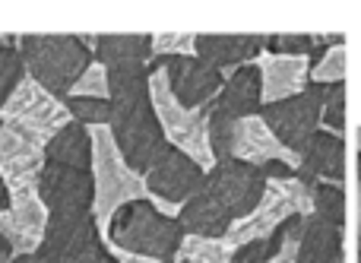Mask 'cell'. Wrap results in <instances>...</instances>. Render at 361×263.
<instances>
[{
  "mask_svg": "<svg viewBox=\"0 0 361 263\" xmlns=\"http://www.w3.org/2000/svg\"><path fill=\"white\" fill-rule=\"evenodd\" d=\"M149 63H114L108 67V89H111V130L124 162L140 175H149L156 162L171 149L162 124L156 118L149 95Z\"/></svg>",
  "mask_w": 361,
  "mask_h": 263,
  "instance_id": "1",
  "label": "cell"
},
{
  "mask_svg": "<svg viewBox=\"0 0 361 263\" xmlns=\"http://www.w3.org/2000/svg\"><path fill=\"white\" fill-rule=\"evenodd\" d=\"M102 235L118 251L140 254V257H152L162 263H175L180 245H184L180 222L159 213L149 200H137L121 207Z\"/></svg>",
  "mask_w": 361,
  "mask_h": 263,
  "instance_id": "2",
  "label": "cell"
},
{
  "mask_svg": "<svg viewBox=\"0 0 361 263\" xmlns=\"http://www.w3.org/2000/svg\"><path fill=\"white\" fill-rule=\"evenodd\" d=\"M16 51L25 63V73L61 102L73 92L80 76L95 61L80 35H19Z\"/></svg>",
  "mask_w": 361,
  "mask_h": 263,
  "instance_id": "3",
  "label": "cell"
},
{
  "mask_svg": "<svg viewBox=\"0 0 361 263\" xmlns=\"http://www.w3.org/2000/svg\"><path fill=\"white\" fill-rule=\"evenodd\" d=\"M149 70H152V76H149L152 108H156V118L162 124L169 143L175 149L187 152L203 171H209L216 165V156H212V146H209V114H206V108L193 111V108H184L175 99L162 57H156L149 63Z\"/></svg>",
  "mask_w": 361,
  "mask_h": 263,
  "instance_id": "4",
  "label": "cell"
},
{
  "mask_svg": "<svg viewBox=\"0 0 361 263\" xmlns=\"http://www.w3.org/2000/svg\"><path fill=\"white\" fill-rule=\"evenodd\" d=\"M92 130V178H95V219L102 232L108 228L111 216L121 207L137 200H149V188L140 171L124 162L118 143L108 127H89Z\"/></svg>",
  "mask_w": 361,
  "mask_h": 263,
  "instance_id": "5",
  "label": "cell"
},
{
  "mask_svg": "<svg viewBox=\"0 0 361 263\" xmlns=\"http://www.w3.org/2000/svg\"><path fill=\"white\" fill-rule=\"evenodd\" d=\"M0 124L25 133L35 143L48 146L63 127L73 124V118H70L67 105L57 95L42 89L32 76H25L16 92L10 95V102L4 105V111H0Z\"/></svg>",
  "mask_w": 361,
  "mask_h": 263,
  "instance_id": "6",
  "label": "cell"
},
{
  "mask_svg": "<svg viewBox=\"0 0 361 263\" xmlns=\"http://www.w3.org/2000/svg\"><path fill=\"white\" fill-rule=\"evenodd\" d=\"M105 245L95 213H51L42 247V263H82L95 247Z\"/></svg>",
  "mask_w": 361,
  "mask_h": 263,
  "instance_id": "7",
  "label": "cell"
},
{
  "mask_svg": "<svg viewBox=\"0 0 361 263\" xmlns=\"http://www.w3.org/2000/svg\"><path fill=\"white\" fill-rule=\"evenodd\" d=\"M330 86H307L301 95L286 99L279 105H263L260 118L267 121V127L288 146L292 152H301V146L320 130L324 121V102Z\"/></svg>",
  "mask_w": 361,
  "mask_h": 263,
  "instance_id": "8",
  "label": "cell"
},
{
  "mask_svg": "<svg viewBox=\"0 0 361 263\" xmlns=\"http://www.w3.org/2000/svg\"><path fill=\"white\" fill-rule=\"evenodd\" d=\"M206 190L231 213V219H244L257 209V203L267 194V175L257 165L241 162V159H228V162H216L206 171Z\"/></svg>",
  "mask_w": 361,
  "mask_h": 263,
  "instance_id": "9",
  "label": "cell"
},
{
  "mask_svg": "<svg viewBox=\"0 0 361 263\" xmlns=\"http://www.w3.org/2000/svg\"><path fill=\"white\" fill-rule=\"evenodd\" d=\"M38 197L51 213H92L95 209V178L70 165L48 162L38 181Z\"/></svg>",
  "mask_w": 361,
  "mask_h": 263,
  "instance_id": "10",
  "label": "cell"
},
{
  "mask_svg": "<svg viewBox=\"0 0 361 263\" xmlns=\"http://www.w3.org/2000/svg\"><path fill=\"white\" fill-rule=\"evenodd\" d=\"M48 165L44 146L32 137L0 124V178L6 181L10 194L16 190H38L42 171Z\"/></svg>",
  "mask_w": 361,
  "mask_h": 263,
  "instance_id": "11",
  "label": "cell"
},
{
  "mask_svg": "<svg viewBox=\"0 0 361 263\" xmlns=\"http://www.w3.org/2000/svg\"><path fill=\"white\" fill-rule=\"evenodd\" d=\"M48 219L51 209L44 207L38 190H16V194H10V209L0 213V232L13 245L16 257L19 254H38Z\"/></svg>",
  "mask_w": 361,
  "mask_h": 263,
  "instance_id": "12",
  "label": "cell"
},
{
  "mask_svg": "<svg viewBox=\"0 0 361 263\" xmlns=\"http://www.w3.org/2000/svg\"><path fill=\"white\" fill-rule=\"evenodd\" d=\"M146 188H149V197L184 207L187 200H193L197 194L206 190V171L187 152L171 146L162 156V162H156V169L146 175Z\"/></svg>",
  "mask_w": 361,
  "mask_h": 263,
  "instance_id": "13",
  "label": "cell"
},
{
  "mask_svg": "<svg viewBox=\"0 0 361 263\" xmlns=\"http://www.w3.org/2000/svg\"><path fill=\"white\" fill-rule=\"evenodd\" d=\"M165 73H169L171 92L184 108H209L219 99V92L225 89L228 76L212 70L209 63H203L197 54L193 57H162Z\"/></svg>",
  "mask_w": 361,
  "mask_h": 263,
  "instance_id": "14",
  "label": "cell"
},
{
  "mask_svg": "<svg viewBox=\"0 0 361 263\" xmlns=\"http://www.w3.org/2000/svg\"><path fill=\"white\" fill-rule=\"evenodd\" d=\"M292 216H298L295 203L288 200V197L282 194V190L276 188L273 181H267V194H263V200L257 203V209L250 216H244V219L231 222V228L225 232L222 241L238 251V247L250 245V241L269 238V235H273L279 226H286Z\"/></svg>",
  "mask_w": 361,
  "mask_h": 263,
  "instance_id": "15",
  "label": "cell"
},
{
  "mask_svg": "<svg viewBox=\"0 0 361 263\" xmlns=\"http://www.w3.org/2000/svg\"><path fill=\"white\" fill-rule=\"evenodd\" d=\"M257 70L263 80V105H279L311 86L307 82L311 80V57H286L263 51L257 57Z\"/></svg>",
  "mask_w": 361,
  "mask_h": 263,
  "instance_id": "16",
  "label": "cell"
},
{
  "mask_svg": "<svg viewBox=\"0 0 361 263\" xmlns=\"http://www.w3.org/2000/svg\"><path fill=\"white\" fill-rule=\"evenodd\" d=\"M301 169L298 178L307 188H317L320 181L326 184H345V137H333L326 130H317L305 146H301Z\"/></svg>",
  "mask_w": 361,
  "mask_h": 263,
  "instance_id": "17",
  "label": "cell"
},
{
  "mask_svg": "<svg viewBox=\"0 0 361 263\" xmlns=\"http://www.w3.org/2000/svg\"><path fill=\"white\" fill-rule=\"evenodd\" d=\"M235 159L257 165V169H263V165H269V162H286V165H292L295 171L301 169V156L298 152H292L273 130H269L267 121H263L260 114L238 121Z\"/></svg>",
  "mask_w": 361,
  "mask_h": 263,
  "instance_id": "18",
  "label": "cell"
},
{
  "mask_svg": "<svg viewBox=\"0 0 361 263\" xmlns=\"http://www.w3.org/2000/svg\"><path fill=\"white\" fill-rule=\"evenodd\" d=\"M267 35H197V57L219 73H235L238 67L257 63Z\"/></svg>",
  "mask_w": 361,
  "mask_h": 263,
  "instance_id": "19",
  "label": "cell"
},
{
  "mask_svg": "<svg viewBox=\"0 0 361 263\" xmlns=\"http://www.w3.org/2000/svg\"><path fill=\"white\" fill-rule=\"evenodd\" d=\"M263 108V80L257 63H247V67H238L235 73H228L225 80V89L219 92V99L209 105V111L228 114L235 121L254 118Z\"/></svg>",
  "mask_w": 361,
  "mask_h": 263,
  "instance_id": "20",
  "label": "cell"
},
{
  "mask_svg": "<svg viewBox=\"0 0 361 263\" xmlns=\"http://www.w3.org/2000/svg\"><path fill=\"white\" fill-rule=\"evenodd\" d=\"M343 228L317 213L305 216L298 241V263H343Z\"/></svg>",
  "mask_w": 361,
  "mask_h": 263,
  "instance_id": "21",
  "label": "cell"
},
{
  "mask_svg": "<svg viewBox=\"0 0 361 263\" xmlns=\"http://www.w3.org/2000/svg\"><path fill=\"white\" fill-rule=\"evenodd\" d=\"M178 222H180V228H184V235H197V238H225V232L231 228L235 219H231V213L209 194V190H203V194H197L193 200H187L184 207H180Z\"/></svg>",
  "mask_w": 361,
  "mask_h": 263,
  "instance_id": "22",
  "label": "cell"
},
{
  "mask_svg": "<svg viewBox=\"0 0 361 263\" xmlns=\"http://www.w3.org/2000/svg\"><path fill=\"white\" fill-rule=\"evenodd\" d=\"M48 162L70 165L80 171H92V130L80 121H73L70 127H63L48 146H44Z\"/></svg>",
  "mask_w": 361,
  "mask_h": 263,
  "instance_id": "23",
  "label": "cell"
},
{
  "mask_svg": "<svg viewBox=\"0 0 361 263\" xmlns=\"http://www.w3.org/2000/svg\"><path fill=\"white\" fill-rule=\"evenodd\" d=\"M95 61L114 67V63H152L156 51H152V35H99L95 44Z\"/></svg>",
  "mask_w": 361,
  "mask_h": 263,
  "instance_id": "24",
  "label": "cell"
},
{
  "mask_svg": "<svg viewBox=\"0 0 361 263\" xmlns=\"http://www.w3.org/2000/svg\"><path fill=\"white\" fill-rule=\"evenodd\" d=\"M16 42L19 35H0V111H4V105L10 102V95L19 89V82L25 80V63L23 57H19L16 51Z\"/></svg>",
  "mask_w": 361,
  "mask_h": 263,
  "instance_id": "25",
  "label": "cell"
},
{
  "mask_svg": "<svg viewBox=\"0 0 361 263\" xmlns=\"http://www.w3.org/2000/svg\"><path fill=\"white\" fill-rule=\"evenodd\" d=\"M178 257L187 263H235V247H228L222 238L184 235V245H180Z\"/></svg>",
  "mask_w": 361,
  "mask_h": 263,
  "instance_id": "26",
  "label": "cell"
},
{
  "mask_svg": "<svg viewBox=\"0 0 361 263\" xmlns=\"http://www.w3.org/2000/svg\"><path fill=\"white\" fill-rule=\"evenodd\" d=\"M209 146H212V156L216 162H228L235 159V143H238V121L228 118V114H219V111H209Z\"/></svg>",
  "mask_w": 361,
  "mask_h": 263,
  "instance_id": "27",
  "label": "cell"
},
{
  "mask_svg": "<svg viewBox=\"0 0 361 263\" xmlns=\"http://www.w3.org/2000/svg\"><path fill=\"white\" fill-rule=\"evenodd\" d=\"M345 70H349V51L345 44H339V48L324 51V57L311 67V82L314 86H339L345 82Z\"/></svg>",
  "mask_w": 361,
  "mask_h": 263,
  "instance_id": "28",
  "label": "cell"
},
{
  "mask_svg": "<svg viewBox=\"0 0 361 263\" xmlns=\"http://www.w3.org/2000/svg\"><path fill=\"white\" fill-rule=\"evenodd\" d=\"M314 213L343 228L345 226V188L320 181L317 188H314Z\"/></svg>",
  "mask_w": 361,
  "mask_h": 263,
  "instance_id": "29",
  "label": "cell"
},
{
  "mask_svg": "<svg viewBox=\"0 0 361 263\" xmlns=\"http://www.w3.org/2000/svg\"><path fill=\"white\" fill-rule=\"evenodd\" d=\"M70 118L80 121L86 127H108L111 124V102H99V99H76V95H67L63 99Z\"/></svg>",
  "mask_w": 361,
  "mask_h": 263,
  "instance_id": "30",
  "label": "cell"
},
{
  "mask_svg": "<svg viewBox=\"0 0 361 263\" xmlns=\"http://www.w3.org/2000/svg\"><path fill=\"white\" fill-rule=\"evenodd\" d=\"M76 99H99V102H111V89H108V67L99 61L89 63V70L80 76V82L73 86Z\"/></svg>",
  "mask_w": 361,
  "mask_h": 263,
  "instance_id": "31",
  "label": "cell"
},
{
  "mask_svg": "<svg viewBox=\"0 0 361 263\" xmlns=\"http://www.w3.org/2000/svg\"><path fill=\"white\" fill-rule=\"evenodd\" d=\"M326 133L333 137H345V82L339 86H330L326 92V102H324V121H320Z\"/></svg>",
  "mask_w": 361,
  "mask_h": 263,
  "instance_id": "32",
  "label": "cell"
},
{
  "mask_svg": "<svg viewBox=\"0 0 361 263\" xmlns=\"http://www.w3.org/2000/svg\"><path fill=\"white\" fill-rule=\"evenodd\" d=\"M152 51H156V57H193L197 54V35L159 32V35H152Z\"/></svg>",
  "mask_w": 361,
  "mask_h": 263,
  "instance_id": "33",
  "label": "cell"
},
{
  "mask_svg": "<svg viewBox=\"0 0 361 263\" xmlns=\"http://www.w3.org/2000/svg\"><path fill=\"white\" fill-rule=\"evenodd\" d=\"M267 44L273 48V54L311 57V51H314V35H307V32H282V35H267Z\"/></svg>",
  "mask_w": 361,
  "mask_h": 263,
  "instance_id": "34",
  "label": "cell"
},
{
  "mask_svg": "<svg viewBox=\"0 0 361 263\" xmlns=\"http://www.w3.org/2000/svg\"><path fill=\"white\" fill-rule=\"evenodd\" d=\"M301 222H305V219H301ZM301 222H298V228H295V232L288 235L286 247H282V251L276 254L273 260H267V263H298V241H301Z\"/></svg>",
  "mask_w": 361,
  "mask_h": 263,
  "instance_id": "35",
  "label": "cell"
},
{
  "mask_svg": "<svg viewBox=\"0 0 361 263\" xmlns=\"http://www.w3.org/2000/svg\"><path fill=\"white\" fill-rule=\"evenodd\" d=\"M82 263H121V260L114 257V251H111V247H108V241H105V245H102V247H95V251L89 254V257L82 260Z\"/></svg>",
  "mask_w": 361,
  "mask_h": 263,
  "instance_id": "36",
  "label": "cell"
},
{
  "mask_svg": "<svg viewBox=\"0 0 361 263\" xmlns=\"http://www.w3.org/2000/svg\"><path fill=\"white\" fill-rule=\"evenodd\" d=\"M111 247V245H108ZM114 257H118L121 263H162V260H152V257H140V254H127V251H118V247H111Z\"/></svg>",
  "mask_w": 361,
  "mask_h": 263,
  "instance_id": "37",
  "label": "cell"
},
{
  "mask_svg": "<svg viewBox=\"0 0 361 263\" xmlns=\"http://www.w3.org/2000/svg\"><path fill=\"white\" fill-rule=\"evenodd\" d=\"M4 209H10V188H6V181L0 178V213Z\"/></svg>",
  "mask_w": 361,
  "mask_h": 263,
  "instance_id": "38",
  "label": "cell"
},
{
  "mask_svg": "<svg viewBox=\"0 0 361 263\" xmlns=\"http://www.w3.org/2000/svg\"><path fill=\"white\" fill-rule=\"evenodd\" d=\"M13 263H42V260L35 254H19V257H13Z\"/></svg>",
  "mask_w": 361,
  "mask_h": 263,
  "instance_id": "39",
  "label": "cell"
},
{
  "mask_svg": "<svg viewBox=\"0 0 361 263\" xmlns=\"http://www.w3.org/2000/svg\"><path fill=\"white\" fill-rule=\"evenodd\" d=\"M358 235H361V181H358Z\"/></svg>",
  "mask_w": 361,
  "mask_h": 263,
  "instance_id": "40",
  "label": "cell"
},
{
  "mask_svg": "<svg viewBox=\"0 0 361 263\" xmlns=\"http://www.w3.org/2000/svg\"><path fill=\"white\" fill-rule=\"evenodd\" d=\"M358 263H361V235H358Z\"/></svg>",
  "mask_w": 361,
  "mask_h": 263,
  "instance_id": "41",
  "label": "cell"
},
{
  "mask_svg": "<svg viewBox=\"0 0 361 263\" xmlns=\"http://www.w3.org/2000/svg\"><path fill=\"white\" fill-rule=\"evenodd\" d=\"M358 152H361V127H358Z\"/></svg>",
  "mask_w": 361,
  "mask_h": 263,
  "instance_id": "42",
  "label": "cell"
},
{
  "mask_svg": "<svg viewBox=\"0 0 361 263\" xmlns=\"http://www.w3.org/2000/svg\"><path fill=\"white\" fill-rule=\"evenodd\" d=\"M358 181H361V156H358Z\"/></svg>",
  "mask_w": 361,
  "mask_h": 263,
  "instance_id": "43",
  "label": "cell"
},
{
  "mask_svg": "<svg viewBox=\"0 0 361 263\" xmlns=\"http://www.w3.org/2000/svg\"><path fill=\"white\" fill-rule=\"evenodd\" d=\"M175 263H187V260H180V257H175Z\"/></svg>",
  "mask_w": 361,
  "mask_h": 263,
  "instance_id": "44",
  "label": "cell"
}]
</instances>
